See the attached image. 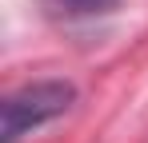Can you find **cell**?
I'll use <instances>...</instances> for the list:
<instances>
[{
	"instance_id": "obj_2",
	"label": "cell",
	"mask_w": 148,
	"mask_h": 143,
	"mask_svg": "<svg viewBox=\"0 0 148 143\" xmlns=\"http://www.w3.org/2000/svg\"><path fill=\"white\" fill-rule=\"evenodd\" d=\"M52 4L64 16H100V12L116 8V0H52Z\"/></svg>"
},
{
	"instance_id": "obj_1",
	"label": "cell",
	"mask_w": 148,
	"mask_h": 143,
	"mask_svg": "<svg viewBox=\"0 0 148 143\" xmlns=\"http://www.w3.org/2000/svg\"><path fill=\"white\" fill-rule=\"evenodd\" d=\"M76 99V88L64 84V80H40V84H28L20 92H12L4 99V131L0 139L4 143H16L24 131L32 127H44L56 115H64Z\"/></svg>"
}]
</instances>
